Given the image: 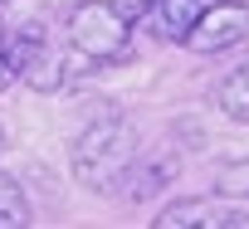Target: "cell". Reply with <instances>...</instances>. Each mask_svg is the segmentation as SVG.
<instances>
[{
  "instance_id": "obj_5",
  "label": "cell",
  "mask_w": 249,
  "mask_h": 229,
  "mask_svg": "<svg viewBox=\"0 0 249 229\" xmlns=\"http://www.w3.org/2000/svg\"><path fill=\"white\" fill-rule=\"evenodd\" d=\"M215 107L230 122H249V64H239L220 88H215Z\"/></svg>"
},
{
  "instance_id": "obj_8",
  "label": "cell",
  "mask_w": 249,
  "mask_h": 229,
  "mask_svg": "<svg viewBox=\"0 0 249 229\" xmlns=\"http://www.w3.org/2000/svg\"><path fill=\"white\" fill-rule=\"evenodd\" d=\"M25 83H30V88H39V93H54V88L64 83V59L44 44V49H39V59L25 68Z\"/></svg>"
},
{
  "instance_id": "obj_7",
  "label": "cell",
  "mask_w": 249,
  "mask_h": 229,
  "mask_svg": "<svg viewBox=\"0 0 249 229\" xmlns=\"http://www.w3.org/2000/svg\"><path fill=\"white\" fill-rule=\"evenodd\" d=\"M20 224H30V200L15 176L0 171V229H20Z\"/></svg>"
},
{
  "instance_id": "obj_2",
  "label": "cell",
  "mask_w": 249,
  "mask_h": 229,
  "mask_svg": "<svg viewBox=\"0 0 249 229\" xmlns=\"http://www.w3.org/2000/svg\"><path fill=\"white\" fill-rule=\"evenodd\" d=\"M132 161H137V142H132V127L122 117L88 127L73 147V176L88 190H117V180H127Z\"/></svg>"
},
{
  "instance_id": "obj_1",
  "label": "cell",
  "mask_w": 249,
  "mask_h": 229,
  "mask_svg": "<svg viewBox=\"0 0 249 229\" xmlns=\"http://www.w3.org/2000/svg\"><path fill=\"white\" fill-rule=\"evenodd\" d=\"M137 30V5H122V0H83L69 10L64 39L78 59L88 64H117L132 44Z\"/></svg>"
},
{
  "instance_id": "obj_10",
  "label": "cell",
  "mask_w": 249,
  "mask_h": 229,
  "mask_svg": "<svg viewBox=\"0 0 249 229\" xmlns=\"http://www.w3.org/2000/svg\"><path fill=\"white\" fill-rule=\"evenodd\" d=\"M15 83H25V64L15 59V49H10V44H0V93L15 88Z\"/></svg>"
},
{
  "instance_id": "obj_4",
  "label": "cell",
  "mask_w": 249,
  "mask_h": 229,
  "mask_svg": "<svg viewBox=\"0 0 249 229\" xmlns=\"http://www.w3.org/2000/svg\"><path fill=\"white\" fill-rule=\"evenodd\" d=\"M205 5L210 0H142L137 5V25L152 39H161V44H186V34L196 30Z\"/></svg>"
},
{
  "instance_id": "obj_12",
  "label": "cell",
  "mask_w": 249,
  "mask_h": 229,
  "mask_svg": "<svg viewBox=\"0 0 249 229\" xmlns=\"http://www.w3.org/2000/svg\"><path fill=\"white\" fill-rule=\"evenodd\" d=\"M0 44H5V25H0Z\"/></svg>"
},
{
  "instance_id": "obj_11",
  "label": "cell",
  "mask_w": 249,
  "mask_h": 229,
  "mask_svg": "<svg viewBox=\"0 0 249 229\" xmlns=\"http://www.w3.org/2000/svg\"><path fill=\"white\" fill-rule=\"evenodd\" d=\"M0 151H5V127H0Z\"/></svg>"
},
{
  "instance_id": "obj_6",
  "label": "cell",
  "mask_w": 249,
  "mask_h": 229,
  "mask_svg": "<svg viewBox=\"0 0 249 229\" xmlns=\"http://www.w3.org/2000/svg\"><path fill=\"white\" fill-rule=\"evenodd\" d=\"M215 219H220V210H215L210 200H176V205H166L152 224H157V229H191V224H210V229H215Z\"/></svg>"
},
{
  "instance_id": "obj_9",
  "label": "cell",
  "mask_w": 249,
  "mask_h": 229,
  "mask_svg": "<svg viewBox=\"0 0 249 229\" xmlns=\"http://www.w3.org/2000/svg\"><path fill=\"white\" fill-rule=\"evenodd\" d=\"M215 190L230 195V200H249V156L244 161H225L215 171Z\"/></svg>"
},
{
  "instance_id": "obj_13",
  "label": "cell",
  "mask_w": 249,
  "mask_h": 229,
  "mask_svg": "<svg viewBox=\"0 0 249 229\" xmlns=\"http://www.w3.org/2000/svg\"><path fill=\"white\" fill-rule=\"evenodd\" d=\"M0 5H10V0H0Z\"/></svg>"
},
{
  "instance_id": "obj_3",
  "label": "cell",
  "mask_w": 249,
  "mask_h": 229,
  "mask_svg": "<svg viewBox=\"0 0 249 229\" xmlns=\"http://www.w3.org/2000/svg\"><path fill=\"white\" fill-rule=\"evenodd\" d=\"M244 34H249V5H244V0H210V5L200 10V20H196V30L186 34V49H196V54H225Z\"/></svg>"
}]
</instances>
